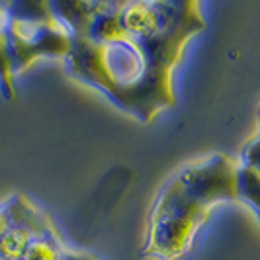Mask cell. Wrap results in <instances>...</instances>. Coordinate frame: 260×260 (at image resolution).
I'll return each mask as SVG.
<instances>
[{"mask_svg": "<svg viewBox=\"0 0 260 260\" xmlns=\"http://www.w3.org/2000/svg\"><path fill=\"white\" fill-rule=\"evenodd\" d=\"M6 38L14 75L39 57L67 59L73 45L71 29L47 2H18L6 6Z\"/></svg>", "mask_w": 260, "mask_h": 260, "instance_id": "3", "label": "cell"}, {"mask_svg": "<svg viewBox=\"0 0 260 260\" xmlns=\"http://www.w3.org/2000/svg\"><path fill=\"white\" fill-rule=\"evenodd\" d=\"M221 202H239V165L231 156L215 153L178 170L162 186L153 206L143 256L182 258L211 209Z\"/></svg>", "mask_w": 260, "mask_h": 260, "instance_id": "2", "label": "cell"}, {"mask_svg": "<svg viewBox=\"0 0 260 260\" xmlns=\"http://www.w3.org/2000/svg\"><path fill=\"white\" fill-rule=\"evenodd\" d=\"M243 167H250V169L260 172V133L245 147V151H243Z\"/></svg>", "mask_w": 260, "mask_h": 260, "instance_id": "5", "label": "cell"}, {"mask_svg": "<svg viewBox=\"0 0 260 260\" xmlns=\"http://www.w3.org/2000/svg\"><path fill=\"white\" fill-rule=\"evenodd\" d=\"M121 34L100 43L73 36L71 77L102 90L123 112L151 123L174 106L172 71L184 45L206 29L202 8L182 2H119Z\"/></svg>", "mask_w": 260, "mask_h": 260, "instance_id": "1", "label": "cell"}, {"mask_svg": "<svg viewBox=\"0 0 260 260\" xmlns=\"http://www.w3.org/2000/svg\"><path fill=\"white\" fill-rule=\"evenodd\" d=\"M65 260H100L96 258L94 254H90V252H82V250H67V256Z\"/></svg>", "mask_w": 260, "mask_h": 260, "instance_id": "6", "label": "cell"}, {"mask_svg": "<svg viewBox=\"0 0 260 260\" xmlns=\"http://www.w3.org/2000/svg\"><path fill=\"white\" fill-rule=\"evenodd\" d=\"M239 202H247L260 219V172L250 167H239Z\"/></svg>", "mask_w": 260, "mask_h": 260, "instance_id": "4", "label": "cell"}, {"mask_svg": "<svg viewBox=\"0 0 260 260\" xmlns=\"http://www.w3.org/2000/svg\"><path fill=\"white\" fill-rule=\"evenodd\" d=\"M6 24V8L4 6H0V27Z\"/></svg>", "mask_w": 260, "mask_h": 260, "instance_id": "7", "label": "cell"}]
</instances>
